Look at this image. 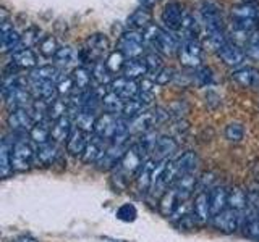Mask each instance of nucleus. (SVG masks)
Returning a JSON list of instances; mask_svg holds the SVG:
<instances>
[{
	"label": "nucleus",
	"instance_id": "obj_1",
	"mask_svg": "<svg viewBox=\"0 0 259 242\" xmlns=\"http://www.w3.org/2000/svg\"><path fill=\"white\" fill-rule=\"evenodd\" d=\"M257 16L259 12L256 5L253 4H238L232 8V18H233V29L240 31L243 34H251L254 26H257Z\"/></svg>",
	"mask_w": 259,
	"mask_h": 242
},
{
	"label": "nucleus",
	"instance_id": "obj_2",
	"mask_svg": "<svg viewBox=\"0 0 259 242\" xmlns=\"http://www.w3.org/2000/svg\"><path fill=\"white\" fill-rule=\"evenodd\" d=\"M81 53V62L86 63H96L102 62L105 56H109V39L104 34H93L86 39L84 48L79 52Z\"/></svg>",
	"mask_w": 259,
	"mask_h": 242
},
{
	"label": "nucleus",
	"instance_id": "obj_3",
	"mask_svg": "<svg viewBox=\"0 0 259 242\" xmlns=\"http://www.w3.org/2000/svg\"><path fill=\"white\" fill-rule=\"evenodd\" d=\"M34 155L36 150L32 149L31 142L26 137L13 139V152H12L13 171H26L31 165H34Z\"/></svg>",
	"mask_w": 259,
	"mask_h": 242
},
{
	"label": "nucleus",
	"instance_id": "obj_4",
	"mask_svg": "<svg viewBox=\"0 0 259 242\" xmlns=\"http://www.w3.org/2000/svg\"><path fill=\"white\" fill-rule=\"evenodd\" d=\"M4 92V99L5 105L12 110H18V108H28V105H31V91H29V84L28 81L20 84H13L8 87H2Z\"/></svg>",
	"mask_w": 259,
	"mask_h": 242
},
{
	"label": "nucleus",
	"instance_id": "obj_5",
	"mask_svg": "<svg viewBox=\"0 0 259 242\" xmlns=\"http://www.w3.org/2000/svg\"><path fill=\"white\" fill-rule=\"evenodd\" d=\"M128 60L140 58L144 52V37L135 29L123 31L118 37V48Z\"/></svg>",
	"mask_w": 259,
	"mask_h": 242
},
{
	"label": "nucleus",
	"instance_id": "obj_6",
	"mask_svg": "<svg viewBox=\"0 0 259 242\" xmlns=\"http://www.w3.org/2000/svg\"><path fill=\"white\" fill-rule=\"evenodd\" d=\"M199 15H201V20L204 23L207 32L222 31L224 20H222L221 7H219L215 2H212V0H204L199 7Z\"/></svg>",
	"mask_w": 259,
	"mask_h": 242
},
{
	"label": "nucleus",
	"instance_id": "obj_7",
	"mask_svg": "<svg viewBox=\"0 0 259 242\" xmlns=\"http://www.w3.org/2000/svg\"><path fill=\"white\" fill-rule=\"evenodd\" d=\"M180 62L186 68H199L202 60V48L196 39H183L180 44Z\"/></svg>",
	"mask_w": 259,
	"mask_h": 242
},
{
	"label": "nucleus",
	"instance_id": "obj_8",
	"mask_svg": "<svg viewBox=\"0 0 259 242\" xmlns=\"http://www.w3.org/2000/svg\"><path fill=\"white\" fill-rule=\"evenodd\" d=\"M212 226L221 232L232 234L241 226V213H238L237 210L227 207L219 215L212 216Z\"/></svg>",
	"mask_w": 259,
	"mask_h": 242
},
{
	"label": "nucleus",
	"instance_id": "obj_9",
	"mask_svg": "<svg viewBox=\"0 0 259 242\" xmlns=\"http://www.w3.org/2000/svg\"><path fill=\"white\" fill-rule=\"evenodd\" d=\"M7 123L10 126L12 131L23 134V133H29L31 128L36 125V121L32 118L29 108H18L8 113Z\"/></svg>",
	"mask_w": 259,
	"mask_h": 242
},
{
	"label": "nucleus",
	"instance_id": "obj_10",
	"mask_svg": "<svg viewBox=\"0 0 259 242\" xmlns=\"http://www.w3.org/2000/svg\"><path fill=\"white\" fill-rule=\"evenodd\" d=\"M130 145V144H128ZM128 145H121V144H113V142H109L107 149L104 150L102 157L97 161V168L99 169H115L120 163L121 157L125 155V152L128 149Z\"/></svg>",
	"mask_w": 259,
	"mask_h": 242
},
{
	"label": "nucleus",
	"instance_id": "obj_11",
	"mask_svg": "<svg viewBox=\"0 0 259 242\" xmlns=\"http://www.w3.org/2000/svg\"><path fill=\"white\" fill-rule=\"evenodd\" d=\"M157 163L152 158H148L144 161V165L141 166L140 171L135 176V184H136V191L146 196L148 192L152 189V183H154V171H156Z\"/></svg>",
	"mask_w": 259,
	"mask_h": 242
},
{
	"label": "nucleus",
	"instance_id": "obj_12",
	"mask_svg": "<svg viewBox=\"0 0 259 242\" xmlns=\"http://www.w3.org/2000/svg\"><path fill=\"white\" fill-rule=\"evenodd\" d=\"M29 91L32 97H36V100H44L47 103H51L52 100L57 99L59 95V89L57 84L52 81H36V79H28Z\"/></svg>",
	"mask_w": 259,
	"mask_h": 242
},
{
	"label": "nucleus",
	"instance_id": "obj_13",
	"mask_svg": "<svg viewBox=\"0 0 259 242\" xmlns=\"http://www.w3.org/2000/svg\"><path fill=\"white\" fill-rule=\"evenodd\" d=\"M117 115H110V113H102V115L97 116L96 119V126H94V136L101 137L105 142H112L113 134H115L117 129Z\"/></svg>",
	"mask_w": 259,
	"mask_h": 242
},
{
	"label": "nucleus",
	"instance_id": "obj_14",
	"mask_svg": "<svg viewBox=\"0 0 259 242\" xmlns=\"http://www.w3.org/2000/svg\"><path fill=\"white\" fill-rule=\"evenodd\" d=\"M110 87H112V91L117 92L125 102L136 99V95L140 94V84H138L135 79H128L125 76L113 78Z\"/></svg>",
	"mask_w": 259,
	"mask_h": 242
},
{
	"label": "nucleus",
	"instance_id": "obj_15",
	"mask_svg": "<svg viewBox=\"0 0 259 242\" xmlns=\"http://www.w3.org/2000/svg\"><path fill=\"white\" fill-rule=\"evenodd\" d=\"M178 149V144L174 137L170 136H160L159 141L156 144V147L151 152V158L156 161V163H160V161H167L170 157L174 155Z\"/></svg>",
	"mask_w": 259,
	"mask_h": 242
},
{
	"label": "nucleus",
	"instance_id": "obj_16",
	"mask_svg": "<svg viewBox=\"0 0 259 242\" xmlns=\"http://www.w3.org/2000/svg\"><path fill=\"white\" fill-rule=\"evenodd\" d=\"M198 155L196 152L193 150H186L183 152L182 155H178L175 160H172V165H174V169L178 177H182L185 174H193L194 169L198 166Z\"/></svg>",
	"mask_w": 259,
	"mask_h": 242
},
{
	"label": "nucleus",
	"instance_id": "obj_17",
	"mask_svg": "<svg viewBox=\"0 0 259 242\" xmlns=\"http://www.w3.org/2000/svg\"><path fill=\"white\" fill-rule=\"evenodd\" d=\"M183 15L185 12L180 4L168 2L164 7V12H162V21H164V24L170 31H178V29H182Z\"/></svg>",
	"mask_w": 259,
	"mask_h": 242
},
{
	"label": "nucleus",
	"instance_id": "obj_18",
	"mask_svg": "<svg viewBox=\"0 0 259 242\" xmlns=\"http://www.w3.org/2000/svg\"><path fill=\"white\" fill-rule=\"evenodd\" d=\"M191 207H193V215L199 224H206L212 218L210 204H209V192H196Z\"/></svg>",
	"mask_w": 259,
	"mask_h": 242
},
{
	"label": "nucleus",
	"instance_id": "obj_19",
	"mask_svg": "<svg viewBox=\"0 0 259 242\" xmlns=\"http://www.w3.org/2000/svg\"><path fill=\"white\" fill-rule=\"evenodd\" d=\"M217 55L221 56V60L229 65V67H238L243 63L246 56V52L243 50V47L238 45L237 42H227L221 50L217 52Z\"/></svg>",
	"mask_w": 259,
	"mask_h": 242
},
{
	"label": "nucleus",
	"instance_id": "obj_20",
	"mask_svg": "<svg viewBox=\"0 0 259 242\" xmlns=\"http://www.w3.org/2000/svg\"><path fill=\"white\" fill-rule=\"evenodd\" d=\"M55 65L62 70H68V68H78V63L81 62V53L73 48L71 45H63L59 48V52L54 56Z\"/></svg>",
	"mask_w": 259,
	"mask_h": 242
},
{
	"label": "nucleus",
	"instance_id": "obj_21",
	"mask_svg": "<svg viewBox=\"0 0 259 242\" xmlns=\"http://www.w3.org/2000/svg\"><path fill=\"white\" fill-rule=\"evenodd\" d=\"M2 50L4 52H12L15 53L16 50L21 48V36L20 32L13 28V24L8 21H2Z\"/></svg>",
	"mask_w": 259,
	"mask_h": 242
},
{
	"label": "nucleus",
	"instance_id": "obj_22",
	"mask_svg": "<svg viewBox=\"0 0 259 242\" xmlns=\"http://www.w3.org/2000/svg\"><path fill=\"white\" fill-rule=\"evenodd\" d=\"M157 126V119L154 115V110H146L141 115L135 116L133 119H130V129H132V136L133 134H144L151 131Z\"/></svg>",
	"mask_w": 259,
	"mask_h": 242
},
{
	"label": "nucleus",
	"instance_id": "obj_23",
	"mask_svg": "<svg viewBox=\"0 0 259 242\" xmlns=\"http://www.w3.org/2000/svg\"><path fill=\"white\" fill-rule=\"evenodd\" d=\"M59 145L57 142L51 141L44 145H39L36 149V155H34V165L36 166H49L54 165L55 160L59 158Z\"/></svg>",
	"mask_w": 259,
	"mask_h": 242
},
{
	"label": "nucleus",
	"instance_id": "obj_24",
	"mask_svg": "<svg viewBox=\"0 0 259 242\" xmlns=\"http://www.w3.org/2000/svg\"><path fill=\"white\" fill-rule=\"evenodd\" d=\"M107 145H109V142H105L104 139H101V137H97V136H93L88 142L86 150L83 152V155H81L83 163H86V165L97 163L99 158L102 157L104 150L107 149Z\"/></svg>",
	"mask_w": 259,
	"mask_h": 242
},
{
	"label": "nucleus",
	"instance_id": "obj_25",
	"mask_svg": "<svg viewBox=\"0 0 259 242\" xmlns=\"http://www.w3.org/2000/svg\"><path fill=\"white\" fill-rule=\"evenodd\" d=\"M172 189L177 192L180 202H186L194 194V191L198 189V177L194 176V173L185 174L182 177H178V179L175 181V184L172 186Z\"/></svg>",
	"mask_w": 259,
	"mask_h": 242
},
{
	"label": "nucleus",
	"instance_id": "obj_26",
	"mask_svg": "<svg viewBox=\"0 0 259 242\" xmlns=\"http://www.w3.org/2000/svg\"><path fill=\"white\" fill-rule=\"evenodd\" d=\"M209 204H210V213H212V216L219 215L222 210L229 207V189L222 184H217L209 192Z\"/></svg>",
	"mask_w": 259,
	"mask_h": 242
},
{
	"label": "nucleus",
	"instance_id": "obj_27",
	"mask_svg": "<svg viewBox=\"0 0 259 242\" xmlns=\"http://www.w3.org/2000/svg\"><path fill=\"white\" fill-rule=\"evenodd\" d=\"M88 142H89V134L81 131L78 128H73V131L67 141V152L70 155H75V157H81L83 152L88 147Z\"/></svg>",
	"mask_w": 259,
	"mask_h": 242
},
{
	"label": "nucleus",
	"instance_id": "obj_28",
	"mask_svg": "<svg viewBox=\"0 0 259 242\" xmlns=\"http://www.w3.org/2000/svg\"><path fill=\"white\" fill-rule=\"evenodd\" d=\"M232 79L241 87H256L259 86V70L253 67H243L232 73Z\"/></svg>",
	"mask_w": 259,
	"mask_h": 242
},
{
	"label": "nucleus",
	"instance_id": "obj_29",
	"mask_svg": "<svg viewBox=\"0 0 259 242\" xmlns=\"http://www.w3.org/2000/svg\"><path fill=\"white\" fill-rule=\"evenodd\" d=\"M65 75L59 67H54V65H42V67H36L32 68L28 79H36V81H52V83H59Z\"/></svg>",
	"mask_w": 259,
	"mask_h": 242
},
{
	"label": "nucleus",
	"instance_id": "obj_30",
	"mask_svg": "<svg viewBox=\"0 0 259 242\" xmlns=\"http://www.w3.org/2000/svg\"><path fill=\"white\" fill-rule=\"evenodd\" d=\"M12 152H13V141L10 137H5L2 144H0V174H2V177H8L13 171Z\"/></svg>",
	"mask_w": 259,
	"mask_h": 242
},
{
	"label": "nucleus",
	"instance_id": "obj_31",
	"mask_svg": "<svg viewBox=\"0 0 259 242\" xmlns=\"http://www.w3.org/2000/svg\"><path fill=\"white\" fill-rule=\"evenodd\" d=\"M73 121L70 116H63L60 119H57L52 123L51 129H52V141L60 144V142H65L68 141V137L73 131Z\"/></svg>",
	"mask_w": 259,
	"mask_h": 242
},
{
	"label": "nucleus",
	"instance_id": "obj_32",
	"mask_svg": "<svg viewBox=\"0 0 259 242\" xmlns=\"http://www.w3.org/2000/svg\"><path fill=\"white\" fill-rule=\"evenodd\" d=\"M101 105H102V110L105 113H110V115H117L120 116L121 113H123V107H125V100L121 99V97L113 92L112 89L102 97L101 100Z\"/></svg>",
	"mask_w": 259,
	"mask_h": 242
},
{
	"label": "nucleus",
	"instance_id": "obj_33",
	"mask_svg": "<svg viewBox=\"0 0 259 242\" xmlns=\"http://www.w3.org/2000/svg\"><path fill=\"white\" fill-rule=\"evenodd\" d=\"M154 47H156L157 50H160L162 53L170 55V53H174L175 50L180 48V40H178V37L174 34V32L162 29L160 34H159L157 42H156V45H154Z\"/></svg>",
	"mask_w": 259,
	"mask_h": 242
},
{
	"label": "nucleus",
	"instance_id": "obj_34",
	"mask_svg": "<svg viewBox=\"0 0 259 242\" xmlns=\"http://www.w3.org/2000/svg\"><path fill=\"white\" fill-rule=\"evenodd\" d=\"M248 207V192L241 186H233L229 189V208L237 210L238 213L243 215V212Z\"/></svg>",
	"mask_w": 259,
	"mask_h": 242
},
{
	"label": "nucleus",
	"instance_id": "obj_35",
	"mask_svg": "<svg viewBox=\"0 0 259 242\" xmlns=\"http://www.w3.org/2000/svg\"><path fill=\"white\" fill-rule=\"evenodd\" d=\"M12 63L16 68H36L37 55L31 48H20V50L12 53Z\"/></svg>",
	"mask_w": 259,
	"mask_h": 242
},
{
	"label": "nucleus",
	"instance_id": "obj_36",
	"mask_svg": "<svg viewBox=\"0 0 259 242\" xmlns=\"http://www.w3.org/2000/svg\"><path fill=\"white\" fill-rule=\"evenodd\" d=\"M29 139H31V142H34L37 147H39V145H44L47 142H51L52 141L51 126H47V123H44V121L36 123L29 131Z\"/></svg>",
	"mask_w": 259,
	"mask_h": 242
},
{
	"label": "nucleus",
	"instance_id": "obj_37",
	"mask_svg": "<svg viewBox=\"0 0 259 242\" xmlns=\"http://www.w3.org/2000/svg\"><path fill=\"white\" fill-rule=\"evenodd\" d=\"M121 73H123V76L128 79H138V78H146L149 70H148V67H146L144 60L135 58V60H126Z\"/></svg>",
	"mask_w": 259,
	"mask_h": 242
},
{
	"label": "nucleus",
	"instance_id": "obj_38",
	"mask_svg": "<svg viewBox=\"0 0 259 242\" xmlns=\"http://www.w3.org/2000/svg\"><path fill=\"white\" fill-rule=\"evenodd\" d=\"M180 204V199H178L177 192L170 188L164 196L159 199V208H160V213L164 216H172L175 208Z\"/></svg>",
	"mask_w": 259,
	"mask_h": 242
},
{
	"label": "nucleus",
	"instance_id": "obj_39",
	"mask_svg": "<svg viewBox=\"0 0 259 242\" xmlns=\"http://www.w3.org/2000/svg\"><path fill=\"white\" fill-rule=\"evenodd\" d=\"M91 73H93V79L97 83V86H107L112 84V73L105 65V60L102 62H96L91 65Z\"/></svg>",
	"mask_w": 259,
	"mask_h": 242
},
{
	"label": "nucleus",
	"instance_id": "obj_40",
	"mask_svg": "<svg viewBox=\"0 0 259 242\" xmlns=\"http://www.w3.org/2000/svg\"><path fill=\"white\" fill-rule=\"evenodd\" d=\"M73 81H75L76 91H89L91 89V81H93V73L88 67H78L73 70L71 75Z\"/></svg>",
	"mask_w": 259,
	"mask_h": 242
},
{
	"label": "nucleus",
	"instance_id": "obj_41",
	"mask_svg": "<svg viewBox=\"0 0 259 242\" xmlns=\"http://www.w3.org/2000/svg\"><path fill=\"white\" fill-rule=\"evenodd\" d=\"M70 113V103L68 99H62V97H57L55 100L49 103V119L57 121L63 116H68Z\"/></svg>",
	"mask_w": 259,
	"mask_h": 242
},
{
	"label": "nucleus",
	"instance_id": "obj_42",
	"mask_svg": "<svg viewBox=\"0 0 259 242\" xmlns=\"http://www.w3.org/2000/svg\"><path fill=\"white\" fill-rule=\"evenodd\" d=\"M151 24V13L144 8L133 12L128 16V28H132L135 31L138 29H146Z\"/></svg>",
	"mask_w": 259,
	"mask_h": 242
},
{
	"label": "nucleus",
	"instance_id": "obj_43",
	"mask_svg": "<svg viewBox=\"0 0 259 242\" xmlns=\"http://www.w3.org/2000/svg\"><path fill=\"white\" fill-rule=\"evenodd\" d=\"M96 119L97 116L94 113H89V111H81L75 116V128L81 129L88 134L94 133V126H96Z\"/></svg>",
	"mask_w": 259,
	"mask_h": 242
},
{
	"label": "nucleus",
	"instance_id": "obj_44",
	"mask_svg": "<svg viewBox=\"0 0 259 242\" xmlns=\"http://www.w3.org/2000/svg\"><path fill=\"white\" fill-rule=\"evenodd\" d=\"M39 52L46 58H51V56H55L57 52H59V44H57V39L54 36H44L42 39L39 40Z\"/></svg>",
	"mask_w": 259,
	"mask_h": 242
},
{
	"label": "nucleus",
	"instance_id": "obj_45",
	"mask_svg": "<svg viewBox=\"0 0 259 242\" xmlns=\"http://www.w3.org/2000/svg\"><path fill=\"white\" fill-rule=\"evenodd\" d=\"M243 137H245V126L238 121H233V123H229L225 126V139L230 141L233 144L241 142Z\"/></svg>",
	"mask_w": 259,
	"mask_h": 242
},
{
	"label": "nucleus",
	"instance_id": "obj_46",
	"mask_svg": "<svg viewBox=\"0 0 259 242\" xmlns=\"http://www.w3.org/2000/svg\"><path fill=\"white\" fill-rule=\"evenodd\" d=\"M126 63V56L121 53L120 50H115V52H110L109 56L105 58V65H107V68L110 70V73H118L123 70Z\"/></svg>",
	"mask_w": 259,
	"mask_h": 242
},
{
	"label": "nucleus",
	"instance_id": "obj_47",
	"mask_svg": "<svg viewBox=\"0 0 259 242\" xmlns=\"http://www.w3.org/2000/svg\"><path fill=\"white\" fill-rule=\"evenodd\" d=\"M146 110H148V108H146L140 100L132 99V100L125 102V107H123V113H121V116H125L128 119H133L135 116L141 115V113L146 111Z\"/></svg>",
	"mask_w": 259,
	"mask_h": 242
},
{
	"label": "nucleus",
	"instance_id": "obj_48",
	"mask_svg": "<svg viewBox=\"0 0 259 242\" xmlns=\"http://www.w3.org/2000/svg\"><path fill=\"white\" fill-rule=\"evenodd\" d=\"M217 186V173L206 171L198 177V192H210Z\"/></svg>",
	"mask_w": 259,
	"mask_h": 242
},
{
	"label": "nucleus",
	"instance_id": "obj_49",
	"mask_svg": "<svg viewBox=\"0 0 259 242\" xmlns=\"http://www.w3.org/2000/svg\"><path fill=\"white\" fill-rule=\"evenodd\" d=\"M115 216L118 218L120 221H125V223H133L138 216V210L133 204H123L120 205Z\"/></svg>",
	"mask_w": 259,
	"mask_h": 242
},
{
	"label": "nucleus",
	"instance_id": "obj_50",
	"mask_svg": "<svg viewBox=\"0 0 259 242\" xmlns=\"http://www.w3.org/2000/svg\"><path fill=\"white\" fill-rule=\"evenodd\" d=\"M206 42L210 48H214V50L219 52L227 42H229V40H227L224 31H215V32H207Z\"/></svg>",
	"mask_w": 259,
	"mask_h": 242
},
{
	"label": "nucleus",
	"instance_id": "obj_51",
	"mask_svg": "<svg viewBox=\"0 0 259 242\" xmlns=\"http://www.w3.org/2000/svg\"><path fill=\"white\" fill-rule=\"evenodd\" d=\"M57 89H59V95H65V97H70L71 94L76 92L75 81H73L71 76H67V75L57 83Z\"/></svg>",
	"mask_w": 259,
	"mask_h": 242
},
{
	"label": "nucleus",
	"instance_id": "obj_52",
	"mask_svg": "<svg viewBox=\"0 0 259 242\" xmlns=\"http://www.w3.org/2000/svg\"><path fill=\"white\" fill-rule=\"evenodd\" d=\"M42 39L39 36V31L36 28H29L24 31V34L21 36V48H29L31 45L39 44V40Z\"/></svg>",
	"mask_w": 259,
	"mask_h": 242
},
{
	"label": "nucleus",
	"instance_id": "obj_53",
	"mask_svg": "<svg viewBox=\"0 0 259 242\" xmlns=\"http://www.w3.org/2000/svg\"><path fill=\"white\" fill-rule=\"evenodd\" d=\"M160 31H162V29H160L159 26H156V24H149V26L146 28L144 32H143L144 44H148V45H151V47L156 45L157 39H159V34H160Z\"/></svg>",
	"mask_w": 259,
	"mask_h": 242
},
{
	"label": "nucleus",
	"instance_id": "obj_54",
	"mask_svg": "<svg viewBox=\"0 0 259 242\" xmlns=\"http://www.w3.org/2000/svg\"><path fill=\"white\" fill-rule=\"evenodd\" d=\"M246 55L254 60H259V32L249 36L246 42Z\"/></svg>",
	"mask_w": 259,
	"mask_h": 242
},
{
	"label": "nucleus",
	"instance_id": "obj_55",
	"mask_svg": "<svg viewBox=\"0 0 259 242\" xmlns=\"http://www.w3.org/2000/svg\"><path fill=\"white\" fill-rule=\"evenodd\" d=\"M144 63H146V67H148L149 73H151V71L157 73L159 70H162V58L159 56V53H156V52L146 53V56H144Z\"/></svg>",
	"mask_w": 259,
	"mask_h": 242
},
{
	"label": "nucleus",
	"instance_id": "obj_56",
	"mask_svg": "<svg viewBox=\"0 0 259 242\" xmlns=\"http://www.w3.org/2000/svg\"><path fill=\"white\" fill-rule=\"evenodd\" d=\"M188 103H186L185 100H175L168 105V113H170V116H177L178 119H180L186 111H188Z\"/></svg>",
	"mask_w": 259,
	"mask_h": 242
},
{
	"label": "nucleus",
	"instance_id": "obj_57",
	"mask_svg": "<svg viewBox=\"0 0 259 242\" xmlns=\"http://www.w3.org/2000/svg\"><path fill=\"white\" fill-rule=\"evenodd\" d=\"M174 78V70L172 68H162L159 70L156 75H154V81H156L157 86H165L168 84Z\"/></svg>",
	"mask_w": 259,
	"mask_h": 242
},
{
	"label": "nucleus",
	"instance_id": "obj_58",
	"mask_svg": "<svg viewBox=\"0 0 259 242\" xmlns=\"http://www.w3.org/2000/svg\"><path fill=\"white\" fill-rule=\"evenodd\" d=\"M196 81L199 84H202V86H207V84H210V81H212V71H210L209 68H199L198 71H196Z\"/></svg>",
	"mask_w": 259,
	"mask_h": 242
},
{
	"label": "nucleus",
	"instance_id": "obj_59",
	"mask_svg": "<svg viewBox=\"0 0 259 242\" xmlns=\"http://www.w3.org/2000/svg\"><path fill=\"white\" fill-rule=\"evenodd\" d=\"M16 242H39L37 239H34V237H31V236H23V237H20Z\"/></svg>",
	"mask_w": 259,
	"mask_h": 242
},
{
	"label": "nucleus",
	"instance_id": "obj_60",
	"mask_svg": "<svg viewBox=\"0 0 259 242\" xmlns=\"http://www.w3.org/2000/svg\"><path fill=\"white\" fill-rule=\"evenodd\" d=\"M140 2L143 4V5H149V4H152L154 0H140Z\"/></svg>",
	"mask_w": 259,
	"mask_h": 242
},
{
	"label": "nucleus",
	"instance_id": "obj_61",
	"mask_svg": "<svg viewBox=\"0 0 259 242\" xmlns=\"http://www.w3.org/2000/svg\"><path fill=\"white\" fill-rule=\"evenodd\" d=\"M245 2H246V4H253V2H254V0H245Z\"/></svg>",
	"mask_w": 259,
	"mask_h": 242
},
{
	"label": "nucleus",
	"instance_id": "obj_62",
	"mask_svg": "<svg viewBox=\"0 0 259 242\" xmlns=\"http://www.w3.org/2000/svg\"><path fill=\"white\" fill-rule=\"evenodd\" d=\"M256 24H257V28H259V16H257V23Z\"/></svg>",
	"mask_w": 259,
	"mask_h": 242
}]
</instances>
